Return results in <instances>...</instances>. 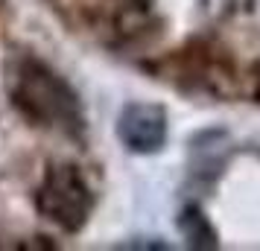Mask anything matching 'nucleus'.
<instances>
[{
  "mask_svg": "<svg viewBox=\"0 0 260 251\" xmlns=\"http://www.w3.org/2000/svg\"><path fill=\"white\" fill-rule=\"evenodd\" d=\"M91 190L76 167H50L38 187V210L64 231H79L91 213Z\"/></svg>",
  "mask_w": 260,
  "mask_h": 251,
  "instance_id": "nucleus-2",
  "label": "nucleus"
},
{
  "mask_svg": "<svg viewBox=\"0 0 260 251\" xmlns=\"http://www.w3.org/2000/svg\"><path fill=\"white\" fill-rule=\"evenodd\" d=\"M12 96L15 105L41 126H59V129L79 126V96L41 61L29 59L21 64V70L15 73Z\"/></svg>",
  "mask_w": 260,
  "mask_h": 251,
  "instance_id": "nucleus-1",
  "label": "nucleus"
},
{
  "mask_svg": "<svg viewBox=\"0 0 260 251\" xmlns=\"http://www.w3.org/2000/svg\"><path fill=\"white\" fill-rule=\"evenodd\" d=\"M178 225H181V231H184V237L193 248H216V234L208 225V219L199 213V207H187L178 219Z\"/></svg>",
  "mask_w": 260,
  "mask_h": 251,
  "instance_id": "nucleus-4",
  "label": "nucleus"
},
{
  "mask_svg": "<svg viewBox=\"0 0 260 251\" xmlns=\"http://www.w3.org/2000/svg\"><path fill=\"white\" fill-rule=\"evenodd\" d=\"M117 137L138 155H152L167 140V114L152 102H132L117 117Z\"/></svg>",
  "mask_w": 260,
  "mask_h": 251,
  "instance_id": "nucleus-3",
  "label": "nucleus"
}]
</instances>
